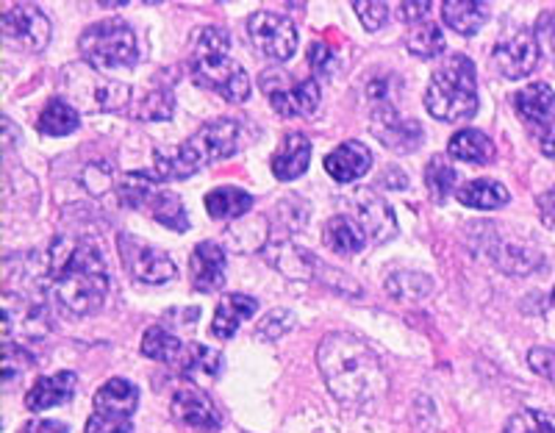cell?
Here are the masks:
<instances>
[{
  "label": "cell",
  "mask_w": 555,
  "mask_h": 433,
  "mask_svg": "<svg viewBox=\"0 0 555 433\" xmlns=\"http://www.w3.org/2000/svg\"><path fill=\"white\" fill-rule=\"evenodd\" d=\"M514 106L522 114V119H528L530 128H537V131L555 123V92L547 84H528L525 89H519L514 94Z\"/></svg>",
  "instance_id": "obj_23"
},
{
  "label": "cell",
  "mask_w": 555,
  "mask_h": 433,
  "mask_svg": "<svg viewBox=\"0 0 555 433\" xmlns=\"http://www.w3.org/2000/svg\"><path fill=\"white\" fill-rule=\"evenodd\" d=\"M528 365H530V370L537 372V375H542L544 381L555 383V351L553 347H533V351L528 353Z\"/></svg>",
  "instance_id": "obj_43"
},
{
  "label": "cell",
  "mask_w": 555,
  "mask_h": 433,
  "mask_svg": "<svg viewBox=\"0 0 555 433\" xmlns=\"http://www.w3.org/2000/svg\"><path fill=\"white\" fill-rule=\"evenodd\" d=\"M245 144V128L234 117L208 119L190 139L170 151L153 153V176L158 181H183L208 164L234 156Z\"/></svg>",
  "instance_id": "obj_3"
},
{
  "label": "cell",
  "mask_w": 555,
  "mask_h": 433,
  "mask_svg": "<svg viewBox=\"0 0 555 433\" xmlns=\"http://www.w3.org/2000/svg\"><path fill=\"white\" fill-rule=\"evenodd\" d=\"M405 48H409L411 56L416 59H436L442 56L448 42H444L442 28L436 26V23H423V26H416L414 31L405 37Z\"/></svg>",
  "instance_id": "obj_34"
},
{
  "label": "cell",
  "mask_w": 555,
  "mask_h": 433,
  "mask_svg": "<svg viewBox=\"0 0 555 433\" xmlns=\"http://www.w3.org/2000/svg\"><path fill=\"white\" fill-rule=\"evenodd\" d=\"M317 367L341 406H366L389 392V375L378 353L353 333H328L317 347Z\"/></svg>",
  "instance_id": "obj_2"
},
{
  "label": "cell",
  "mask_w": 555,
  "mask_h": 433,
  "mask_svg": "<svg viewBox=\"0 0 555 433\" xmlns=\"http://www.w3.org/2000/svg\"><path fill=\"white\" fill-rule=\"evenodd\" d=\"M64 92L73 94L83 109L89 112H120V109L128 106L131 101V87L112 76H103L98 69H76L73 67L64 69L62 78Z\"/></svg>",
  "instance_id": "obj_8"
},
{
  "label": "cell",
  "mask_w": 555,
  "mask_h": 433,
  "mask_svg": "<svg viewBox=\"0 0 555 433\" xmlns=\"http://www.w3.org/2000/svg\"><path fill=\"white\" fill-rule=\"evenodd\" d=\"M425 109L442 123H461L478 114V73L473 59L453 53L436 67L425 89Z\"/></svg>",
  "instance_id": "obj_5"
},
{
  "label": "cell",
  "mask_w": 555,
  "mask_h": 433,
  "mask_svg": "<svg viewBox=\"0 0 555 433\" xmlns=\"http://www.w3.org/2000/svg\"><path fill=\"white\" fill-rule=\"evenodd\" d=\"M225 272H228V256L222 245L206 239L197 242L195 251L190 256V283L201 295H211L225 286Z\"/></svg>",
  "instance_id": "obj_16"
},
{
  "label": "cell",
  "mask_w": 555,
  "mask_h": 433,
  "mask_svg": "<svg viewBox=\"0 0 555 433\" xmlns=\"http://www.w3.org/2000/svg\"><path fill=\"white\" fill-rule=\"evenodd\" d=\"M78 375L76 372H56V375H42L34 381V386L26 395L28 411H44V408H56L76 397Z\"/></svg>",
  "instance_id": "obj_19"
},
{
  "label": "cell",
  "mask_w": 555,
  "mask_h": 433,
  "mask_svg": "<svg viewBox=\"0 0 555 433\" xmlns=\"http://www.w3.org/2000/svg\"><path fill=\"white\" fill-rule=\"evenodd\" d=\"M325 245L331 247L334 253H341V256H356V253L364 251L370 242H366L364 231L359 228V222L353 217H347V214H336L325 222Z\"/></svg>",
  "instance_id": "obj_28"
},
{
  "label": "cell",
  "mask_w": 555,
  "mask_h": 433,
  "mask_svg": "<svg viewBox=\"0 0 555 433\" xmlns=\"http://www.w3.org/2000/svg\"><path fill=\"white\" fill-rule=\"evenodd\" d=\"M3 39L28 53H42L51 42V20L37 3H12L3 9Z\"/></svg>",
  "instance_id": "obj_13"
},
{
  "label": "cell",
  "mask_w": 555,
  "mask_h": 433,
  "mask_svg": "<svg viewBox=\"0 0 555 433\" xmlns=\"http://www.w3.org/2000/svg\"><path fill=\"white\" fill-rule=\"evenodd\" d=\"M430 12H434V3L430 0H414V3H400L398 7V17L403 20V23H409V26H423L425 20L430 17Z\"/></svg>",
  "instance_id": "obj_45"
},
{
  "label": "cell",
  "mask_w": 555,
  "mask_h": 433,
  "mask_svg": "<svg viewBox=\"0 0 555 433\" xmlns=\"http://www.w3.org/2000/svg\"><path fill=\"white\" fill-rule=\"evenodd\" d=\"M117 198L126 208H145L151 206L153 198L162 192L158 187V178L151 173H126V176L117 178Z\"/></svg>",
  "instance_id": "obj_31"
},
{
  "label": "cell",
  "mask_w": 555,
  "mask_h": 433,
  "mask_svg": "<svg viewBox=\"0 0 555 433\" xmlns=\"http://www.w3.org/2000/svg\"><path fill=\"white\" fill-rule=\"evenodd\" d=\"M311 162V142L304 133H286L284 142L278 144V151L272 153V176L278 181H295L309 170Z\"/></svg>",
  "instance_id": "obj_22"
},
{
  "label": "cell",
  "mask_w": 555,
  "mask_h": 433,
  "mask_svg": "<svg viewBox=\"0 0 555 433\" xmlns=\"http://www.w3.org/2000/svg\"><path fill=\"white\" fill-rule=\"evenodd\" d=\"M455 183H459V173H455L453 164H448L444 156L430 158L428 167H425V187H428L430 198L436 203H444L453 192H459Z\"/></svg>",
  "instance_id": "obj_33"
},
{
  "label": "cell",
  "mask_w": 555,
  "mask_h": 433,
  "mask_svg": "<svg viewBox=\"0 0 555 433\" xmlns=\"http://www.w3.org/2000/svg\"><path fill=\"white\" fill-rule=\"evenodd\" d=\"M261 253L286 278H314L317 258L304 247H297L289 237H272L270 245L261 247Z\"/></svg>",
  "instance_id": "obj_21"
},
{
  "label": "cell",
  "mask_w": 555,
  "mask_h": 433,
  "mask_svg": "<svg viewBox=\"0 0 555 433\" xmlns=\"http://www.w3.org/2000/svg\"><path fill=\"white\" fill-rule=\"evenodd\" d=\"M537 206H539V214H542L544 226L555 228V187L547 189L544 195L537 198Z\"/></svg>",
  "instance_id": "obj_46"
},
{
  "label": "cell",
  "mask_w": 555,
  "mask_h": 433,
  "mask_svg": "<svg viewBox=\"0 0 555 433\" xmlns=\"http://www.w3.org/2000/svg\"><path fill=\"white\" fill-rule=\"evenodd\" d=\"M537 139H539V151H542L547 158H555V123L553 126L542 128V131L537 133Z\"/></svg>",
  "instance_id": "obj_47"
},
{
  "label": "cell",
  "mask_w": 555,
  "mask_h": 433,
  "mask_svg": "<svg viewBox=\"0 0 555 433\" xmlns=\"http://www.w3.org/2000/svg\"><path fill=\"white\" fill-rule=\"evenodd\" d=\"M505 433H555V415L539 408H522L505 422Z\"/></svg>",
  "instance_id": "obj_37"
},
{
  "label": "cell",
  "mask_w": 555,
  "mask_h": 433,
  "mask_svg": "<svg viewBox=\"0 0 555 433\" xmlns=\"http://www.w3.org/2000/svg\"><path fill=\"white\" fill-rule=\"evenodd\" d=\"M386 292L395 301H420L434 292V281L423 272H395L391 278H386Z\"/></svg>",
  "instance_id": "obj_35"
},
{
  "label": "cell",
  "mask_w": 555,
  "mask_h": 433,
  "mask_svg": "<svg viewBox=\"0 0 555 433\" xmlns=\"http://www.w3.org/2000/svg\"><path fill=\"white\" fill-rule=\"evenodd\" d=\"M292 326H295V315L286 311V308H275V311H270V315L256 326V336L264 342H275L278 336H284Z\"/></svg>",
  "instance_id": "obj_41"
},
{
  "label": "cell",
  "mask_w": 555,
  "mask_h": 433,
  "mask_svg": "<svg viewBox=\"0 0 555 433\" xmlns=\"http://www.w3.org/2000/svg\"><path fill=\"white\" fill-rule=\"evenodd\" d=\"M550 301H553V306H555V286H553V295H550Z\"/></svg>",
  "instance_id": "obj_49"
},
{
  "label": "cell",
  "mask_w": 555,
  "mask_h": 433,
  "mask_svg": "<svg viewBox=\"0 0 555 433\" xmlns=\"http://www.w3.org/2000/svg\"><path fill=\"white\" fill-rule=\"evenodd\" d=\"M442 20L444 26H450L461 37H473L489 20V3H478V0H444Z\"/></svg>",
  "instance_id": "obj_25"
},
{
  "label": "cell",
  "mask_w": 555,
  "mask_h": 433,
  "mask_svg": "<svg viewBox=\"0 0 555 433\" xmlns=\"http://www.w3.org/2000/svg\"><path fill=\"white\" fill-rule=\"evenodd\" d=\"M44 289L67 315L89 317L101 311L108 292L101 242L89 233H59L48 251Z\"/></svg>",
  "instance_id": "obj_1"
},
{
  "label": "cell",
  "mask_w": 555,
  "mask_h": 433,
  "mask_svg": "<svg viewBox=\"0 0 555 433\" xmlns=\"http://www.w3.org/2000/svg\"><path fill=\"white\" fill-rule=\"evenodd\" d=\"M172 417L197 433H220L222 415L201 386H181L172 395Z\"/></svg>",
  "instance_id": "obj_14"
},
{
  "label": "cell",
  "mask_w": 555,
  "mask_h": 433,
  "mask_svg": "<svg viewBox=\"0 0 555 433\" xmlns=\"http://www.w3.org/2000/svg\"><path fill=\"white\" fill-rule=\"evenodd\" d=\"M139 406V386L126 378H112L95 392V415L131 420Z\"/></svg>",
  "instance_id": "obj_24"
},
{
  "label": "cell",
  "mask_w": 555,
  "mask_h": 433,
  "mask_svg": "<svg viewBox=\"0 0 555 433\" xmlns=\"http://www.w3.org/2000/svg\"><path fill=\"white\" fill-rule=\"evenodd\" d=\"M322 167H325V173L336 183H353L370 173V167H373V151L364 142H359V139H347V142H341L339 148H334L325 156Z\"/></svg>",
  "instance_id": "obj_17"
},
{
  "label": "cell",
  "mask_w": 555,
  "mask_h": 433,
  "mask_svg": "<svg viewBox=\"0 0 555 433\" xmlns=\"http://www.w3.org/2000/svg\"><path fill=\"white\" fill-rule=\"evenodd\" d=\"M87 433H133L131 420H120V417L92 415L87 420Z\"/></svg>",
  "instance_id": "obj_44"
},
{
  "label": "cell",
  "mask_w": 555,
  "mask_h": 433,
  "mask_svg": "<svg viewBox=\"0 0 555 433\" xmlns=\"http://www.w3.org/2000/svg\"><path fill=\"white\" fill-rule=\"evenodd\" d=\"M256 198L240 187H217L206 195V212L211 220H242Z\"/></svg>",
  "instance_id": "obj_26"
},
{
  "label": "cell",
  "mask_w": 555,
  "mask_h": 433,
  "mask_svg": "<svg viewBox=\"0 0 555 433\" xmlns=\"http://www.w3.org/2000/svg\"><path fill=\"white\" fill-rule=\"evenodd\" d=\"M498 264L503 267L505 272H512V276H522V272L537 270L539 264H542V258H539L537 253H528L525 247L508 245V247H503V251H500Z\"/></svg>",
  "instance_id": "obj_39"
},
{
  "label": "cell",
  "mask_w": 555,
  "mask_h": 433,
  "mask_svg": "<svg viewBox=\"0 0 555 433\" xmlns=\"http://www.w3.org/2000/svg\"><path fill=\"white\" fill-rule=\"evenodd\" d=\"M448 153L455 162L489 164L494 158V142L478 128H461L450 137Z\"/></svg>",
  "instance_id": "obj_29"
},
{
  "label": "cell",
  "mask_w": 555,
  "mask_h": 433,
  "mask_svg": "<svg viewBox=\"0 0 555 433\" xmlns=\"http://www.w3.org/2000/svg\"><path fill=\"white\" fill-rule=\"evenodd\" d=\"M222 370V356L217 351L206 345H192V356H190V365L183 370V375L195 378L197 372L208 378H217Z\"/></svg>",
  "instance_id": "obj_38"
},
{
  "label": "cell",
  "mask_w": 555,
  "mask_h": 433,
  "mask_svg": "<svg viewBox=\"0 0 555 433\" xmlns=\"http://www.w3.org/2000/svg\"><path fill=\"white\" fill-rule=\"evenodd\" d=\"M455 201H459L461 206L478 208V212H494V208H503L505 203L512 201V195H508V189L500 181L478 178V181H467L464 187H459Z\"/></svg>",
  "instance_id": "obj_27"
},
{
  "label": "cell",
  "mask_w": 555,
  "mask_h": 433,
  "mask_svg": "<svg viewBox=\"0 0 555 433\" xmlns=\"http://www.w3.org/2000/svg\"><path fill=\"white\" fill-rule=\"evenodd\" d=\"M256 311H259V301H256V297L242 295V292L225 295L217 303L215 320H211V328H208V336H215V340L220 342L234 340V333L240 331L242 322L250 320Z\"/></svg>",
  "instance_id": "obj_20"
},
{
  "label": "cell",
  "mask_w": 555,
  "mask_h": 433,
  "mask_svg": "<svg viewBox=\"0 0 555 433\" xmlns=\"http://www.w3.org/2000/svg\"><path fill=\"white\" fill-rule=\"evenodd\" d=\"M539 64V42L533 37V31H517L512 39L494 44L492 51V67L498 69L500 76L508 78V81H517V78L533 73V67Z\"/></svg>",
  "instance_id": "obj_15"
},
{
  "label": "cell",
  "mask_w": 555,
  "mask_h": 433,
  "mask_svg": "<svg viewBox=\"0 0 555 433\" xmlns=\"http://www.w3.org/2000/svg\"><path fill=\"white\" fill-rule=\"evenodd\" d=\"M78 53L87 67L98 69L103 76L133 69L139 62L137 34L126 20H103L78 37Z\"/></svg>",
  "instance_id": "obj_6"
},
{
  "label": "cell",
  "mask_w": 555,
  "mask_h": 433,
  "mask_svg": "<svg viewBox=\"0 0 555 433\" xmlns=\"http://www.w3.org/2000/svg\"><path fill=\"white\" fill-rule=\"evenodd\" d=\"M78 126H81V114L67 98H51L37 119V128L44 137H67L78 131Z\"/></svg>",
  "instance_id": "obj_30"
},
{
  "label": "cell",
  "mask_w": 555,
  "mask_h": 433,
  "mask_svg": "<svg viewBox=\"0 0 555 433\" xmlns=\"http://www.w3.org/2000/svg\"><path fill=\"white\" fill-rule=\"evenodd\" d=\"M117 251H120L122 267L137 283L162 286V283H170L176 278V262L165 251L147 245L133 233L122 231L117 237Z\"/></svg>",
  "instance_id": "obj_10"
},
{
  "label": "cell",
  "mask_w": 555,
  "mask_h": 433,
  "mask_svg": "<svg viewBox=\"0 0 555 433\" xmlns=\"http://www.w3.org/2000/svg\"><path fill=\"white\" fill-rule=\"evenodd\" d=\"M147 212H151V217L158 222V226L170 228V231L176 233L190 231V214H186V208H183L181 195L172 192V189H162V192L151 201Z\"/></svg>",
  "instance_id": "obj_32"
},
{
  "label": "cell",
  "mask_w": 555,
  "mask_h": 433,
  "mask_svg": "<svg viewBox=\"0 0 555 433\" xmlns=\"http://www.w3.org/2000/svg\"><path fill=\"white\" fill-rule=\"evenodd\" d=\"M28 433H67V425L64 422H37L28 428Z\"/></svg>",
  "instance_id": "obj_48"
},
{
  "label": "cell",
  "mask_w": 555,
  "mask_h": 433,
  "mask_svg": "<svg viewBox=\"0 0 555 433\" xmlns=\"http://www.w3.org/2000/svg\"><path fill=\"white\" fill-rule=\"evenodd\" d=\"M245 31L250 44L270 62L284 64L297 51V26L286 14L256 12L247 17Z\"/></svg>",
  "instance_id": "obj_9"
},
{
  "label": "cell",
  "mask_w": 555,
  "mask_h": 433,
  "mask_svg": "<svg viewBox=\"0 0 555 433\" xmlns=\"http://www.w3.org/2000/svg\"><path fill=\"white\" fill-rule=\"evenodd\" d=\"M259 89L281 117H309L320 106L317 78H297L286 69L270 67L259 76Z\"/></svg>",
  "instance_id": "obj_7"
},
{
  "label": "cell",
  "mask_w": 555,
  "mask_h": 433,
  "mask_svg": "<svg viewBox=\"0 0 555 433\" xmlns=\"http://www.w3.org/2000/svg\"><path fill=\"white\" fill-rule=\"evenodd\" d=\"M370 131L386 151L400 153V156L420 151V144L425 139L420 119L403 117L398 106H375L373 114H370Z\"/></svg>",
  "instance_id": "obj_11"
},
{
  "label": "cell",
  "mask_w": 555,
  "mask_h": 433,
  "mask_svg": "<svg viewBox=\"0 0 555 433\" xmlns=\"http://www.w3.org/2000/svg\"><path fill=\"white\" fill-rule=\"evenodd\" d=\"M339 53H336V48H331L328 42H320V39H317V42H311V48H309V67L314 69L317 76H322V78H328V76H334L336 69H339Z\"/></svg>",
  "instance_id": "obj_40"
},
{
  "label": "cell",
  "mask_w": 555,
  "mask_h": 433,
  "mask_svg": "<svg viewBox=\"0 0 555 433\" xmlns=\"http://www.w3.org/2000/svg\"><path fill=\"white\" fill-rule=\"evenodd\" d=\"M228 51H231V37H228L225 28H203L190 59L192 78L201 87L225 98L228 103H245L250 98V78H247L245 67Z\"/></svg>",
  "instance_id": "obj_4"
},
{
  "label": "cell",
  "mask_w": 555,
  "mask_h": 433,
  "mask_svg": "<svg viewBox=\"0 0 555 433\" xmlns=\"http://www.w3.org/2000/svg\"><path fill=\"white\" fill-rule=\"evenodd\" d=\"M172 112H176V98H172V89L158 87L142 98V103L137 106L133 117L142 119V123H162V119H170Z\"/></svg>",
  "instance_id": "obj_36"
},
{
  "label": "cell",
  "mask_w": 555,
  "mask_h": 433,
  "mask_svg": "<svg viewBox=\"0 0 555 433\" xmlns=\"http://www.w3.org/2000/svg\"><path fill=\"white\" fill-rule=\"evenodd\" d=\"M192 345L195 342H183L181 336L170 331L165 326H151L145 333H142V356L153 358V361H162V365H176L178 370H186L192 356Z\"/></svg>",
  "instance_id": "obj_18"
},
{
  "label": "cell",
  "mask_w": 555,
  "mask_h": 433,
  "mask_svg": "<svg viewBox=\"0 0 555 433\" xmlns=\"http://www.w3.org/2000/svg\"><path fill=\"white\" fill-rule=\"evenodd\" d=\"M347 206L353 208V220L364 231L370 245H384L398 233V217L395 208L375 192V189H356L353 195L347 198Z\"/></svg>",
  "instance_id": "obj_12"
},
{
  "label": "cell",
  "mask_w": 555,
  "mask_h": 433,
  "mask_svg": "<svg viewBox=\"0 0 555 433\" xmlns=\"http://www.w3.org/2000/svg\"><path fill=\"white\" fill-rule=\"evenodd\" d=\"M353 9L366 31H380L386 26V20H389V3H380V0H366V3L356 0Z\"/></svg>",
  "instance_id": "obj_42"
}]
</instances>
